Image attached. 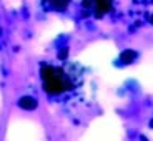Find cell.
I'll list each match as a JSON object with an SVG mask.
<instances>
[{
	"label": "cell",
	"mask_w": 153,
	"mask_h": 141,
	"mask_svg": "<svg viewBox=\"0 0 153 141\" xmlns=\"http://www.w3.org/2000/svg\"><path fill=\"white\" fill-rule=\"evenodd\" d=\"M42 78H43V90L50 95H58L67 90H72V81L70 78L63 73L62 68L57 66H42Z\"/></svg>",
	"instance_id": "6da1fadb"
},
{
	"label": "cell",
	"mask_w": 153,
	"mask_h": 141,
	"mask_svg": "<svg viewBox=\"0 0 153 141\" xmlns=\"http://www.w3.org/2000/svg\"><path fill=\"white\" fill-rule=\"evenodd\" d=\"M93 7H95L97 17H103L107 12H110L111 0H93Z\"/></svg>",
	"instance_id": "7a4b0ae2"
},
{
	"label": "cell",
	"mask_w": 153,
	"mask_h": 141,
	"mask_svg": "<svg viewBox=\"0 0 153 141\" xmlns=\"http://www.w3.org/2000/svg\"><path fill=\"white\" fill-rule=\"evenodd\" d=\"M19 106L23 108V110H35L37 108V100L32 98V96H23V98H20Z\"/></svg>",
	"instance_id": "3957f363"
},
{
	"label": "cell",
	"mask_w": 153,
	"mask_h": 141,
	"mask_svg": "<svg viewBox=\"0 0 153 141\" xmlns=\"http://www.w3.org/2000/svg\"><path fill=\"white\" fill-rule=\"evenodd\" d=\"M45 2H48V4L53 8H57V10H65V8L68 7L70 0H45Z\"/></svg>",
	"instance_id": "277c9868"
},
{
	"label": "cell",
	"mask_w": 153,
	"mask_h": 141,
	"mask_svg": "<svg viewBox=\"0 0 153 141\" xmlns=\"http://www.w3.org/2000/svg\"><path fill=\"white\" fill-rule=\"evenodd\" d=\"M135 58H137V53H135L133 50H125V52L120 55V60H122L123 63H131Z\"/></svg>",
	"instance_id": "5b68a950"
},
{
	"label": "cell",
	"mask_w": 153,
	"mask_h": 141,
	"mask_svg": "<svg viewBox=\"0 0 153 141\" xmlns=\"http://www.w3.org/2000/svg\"><path fill=\"white\" fill-rule=\"evenodd\" d=\"M82 5H83L85 8H90V7H93V0H83Z\"/></svg>",
	"instance_id": "8992f818"
},
{
	"label": "cell",
	"mask_w": 153,
	"mask_h": 141,
	"mask_svg": "<svg viewBox=\"0 0 153 141\" xmlns=\"http://www.w3.org/2000/svg\"><path fill=\"white\" fill-rule=\"evenodd\" d=\"M67 53H68V50H62V52H60V58H65Z\"/></svg>",
	"instance_id": "52a82bcc"
},
{
	"label": "cell",
	"mask_w": 153,
	"mask_h": 141,
	"mask_svg": "<svg viewBox=\"0 0 153 141\" xmlns=\"http://www.w3.org/2000/svg\"><path fill=\"white\" fill-rule=\"evenodd\" d=\"M150 22H152V23H153V15H152V18H150Z\"/></svg>",
	"instance_id": "ba28073f"
},
{
	"label": "cell",
	"mask_w": 153,
	"mask_h": 141,
	"mask_svg": "<svg viewBox=\"0 0 153 141\" xmlns=\"http://www.w3.org/2000/svg\"><path fill=\"white\" fill-rule=\"evenodd\" d=\"M150 126H152V128H153V121H152V123H150Z\"/></svg>",
	"instance_id": "9c48e42d"
}]
</instances>
